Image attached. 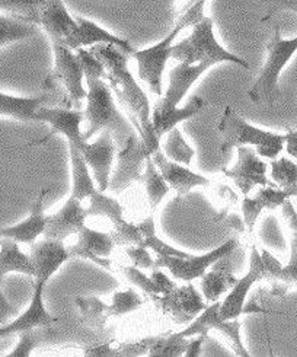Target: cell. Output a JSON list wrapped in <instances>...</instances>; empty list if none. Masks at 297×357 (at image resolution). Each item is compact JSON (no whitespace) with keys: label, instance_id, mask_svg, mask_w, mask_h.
I'll return each mask as SVG.
<instances>
[{"label":"cell","instance_id":"cell-13","mask_svg":"<svg viewBox=\"0 0 297 357\" xmlns=\"http://www.w3.org/2000/svg\"><path fill=\"white\" fill-rule=\"evenodd\" d=\"M85 120V111L82 109H69V108H53V107H41L37 111L36 121H43L52 126V132L45 135L41 140L31 142L28 146L34 144H43L50 137L54 135H61L68 139V143L75 144L77 149L86 143L84 139V133H82L80 126L84 124Z\"/></svg>","mask_w":297,"mask_h":357},{"label":"cell","instance_id":"cell-22","mask_svg":"<svg viewBox=\"0 0 297 357\" xmlns=\"http://www.w3.org/2000/svg\"><path fill=\"white\" fill-rule=\"evenodd\" d=\"M77 21V29L75 34L66 41L64 44L70 47L72 50H79V48H85V47H92V45H99V44H109L121 48L125 53L130 56H133L136 53L135 47L127 40L114 36L102 26H99L96 22L84 18V16H76Z\"/></svg>","mask_w":297,"mask_h":357},{"label":"cell","instance_id":"cell-37","mask_svg":"<svg viewBox=\"0 0 297 357\" xmlns=\"http://www.w3.org/2000/svg\"><path fill=\"white\" fill-rule=\"evenodd\" d=\"M148 340V356L158 357H178L185 356L188 344L191 342L190 337H181L178 333L168 337H155Z\"/></svg>","mask_w":297,"mask_h":357},{"label":"cell","instance_id":"cell-27","mask_svg":"<svg viewBox=\"0 0 297 357\" xmlns=\"http://www.w3.org/2000/svg\"><path fill=\"white\" fill-rule=\"evenodd\" d=\"M213 271L206 273L201 280V291L207 303L218 302L223 295H227L236 284L238 279L234 275L230 254L214 263Z\"/></svg>","mask_w":297,"mask_h":357},{"label":"cell","instance_id":"cell-42","mask_svg":"<svg viewBox=\"0 0 297 357\" xmlns=\"http://www.w3.org/2000/svg\"><path fill=\"white\" fill-rule=\"evenodd\" d=\"M144 301L136 294L135 290H117L112 296V302L109 305V317H123L130 312L137 311L143 306Z\"/></svg>","mask_w":297,"mask_h":357},{"label":"cell","instance_id":"cell-35","mask_svg":"<svg viewBox=\"0 0 297 357\" xmlns=\"http://www.w3.org/2000/svg\"><path fill=\"white\" fill-rule=\"evenodd\" d=\"M38 32L40 29L36 24L16 20L3 13L0 16V45H2V48L8 47L13 41L36 37Z\"/></svg>","mask_w":297,"mask_h":357},{"label":"cell","instance_id":"cell-45","mask_svg":"<svg viewBox=\"0 0 297 357\" xmlns=\"http://www.w3.org/2000/svg\"><path fill=\"white\" fill-rule=\"evenodd\" d=\"M259 2L267 5L268 8L267 15L264 16L261 22L270 21L277 12H282V10H291L297 13V0H259Z\"/></svg>","mask_w":297,"mask_h":357},{"label":"cell","instance_id":"cell-7","mask_svg":"<svg viewBox=\"0 0 297 357\" xmlns=\"http://www.w3.org/2000/svg\"><path fill=\"white\" fill-rule=\"evenodd\" d=\"M267 60L247 96L254 104L273 105L278 96V79L287 63L297 52V37L286 40L282 37L280 26L275 25L273 38L267 44Z\"/></svg>","mask_w":297,"mask_h":357},{"label":"cell","instance_id":"cell-46","mask_svg":"<svg viewBox=\"0 0 297 357\" xmlns=\"http://www.w3.org/2000/svg\"><path fill=\"white\" fill-rule=\"evenodd\" d=\"M206 340H207V335H197V338H192L185 351V357H200Z\"/></svg>","mask_w":297,"mask_h":357},{"label":"cell","instance_id":"cell-29","mask_svg":"<svg viewBox=\"0 0 297 357\" xmlns=\"http://www.w3.org/2000/svg\"><path fill=\"white\" fill-rule=\"evenodd\" d=\"M70 153V167H72V194L70 196L77 200H89L93 194L99 190L96 188V181L93 175H91V168L85 156L76 148L75 144L69 143Z\"/></svg>","mask_w":297,"mask_h":357},{"label":"cell","instance_id":"cell-11","mask_svg":"<svg viewBox=\"0 0 297 357\" xmlns=\"http://www.w3.org/2000/svg\"><path fill=\"white\" fill-rule=\"evenodd\" d=\"M282 215L287 220L290 228V259L283 266L278 259L267 250H261V255L266 264V280H273L280 284L278 290L284 291L290 286H297V213L290 199L282 206Z\"/></svg>","mask_w":297,"mask_h":357},{"label":"cell","instance_id":"cell-5","mask_svg":"<svg viewBox=\"0 0 297 357\" xmlns=\"http://www.w3.org/2000/svg\"><path fill=\"white\" fill-rule=\"evenodd\" d=\"M218 132L222 136L220 151L229 152L241 146H252L259 156L277 159L286 148V135L273 133L258 128L236 114L232 107H226L218 124Z\"/></svg>","mask_w":297,"mask_h":357},{"label":"cell","instance_id":"cell-30","mask_svg":"<svg viewBox=\"0 0 297 357\" xmlns=\"http://www.w3.org/2000/svg\"><path fill=\"white\" fill-rule=\"evenodd\" d=\"M120 270L130 283H133L140 290H143L153 302L159 296L169 294L172 289L176 287V284L169 278H167L162 271H158V270L152 274V278H147V275L143 274V271L139 270V267L136 266L135 267L120 266Z\"/></svg>","mask_w":297,"mask_h":357},{"label":"cell","instance_id":"cell-16","mask_svg":"<svg viewBox=\"0 0 297 357\" xmlns=\"http://www.w3.org/2000/svg\"><path fill=\"white\" fill-rule=\"evenodd\" d=\"M79 151L85 156L98 188L105 192L109 188V175L115 156L114 135L109 130H102L96 142H86Z\"/></svg>","mask_w":297,"mask_h":357},{"label":"cell","instance_id":"cell-9","mask_svg":"<svg viewBox=\"0 0 297 357\" xmlns=\"http://www.w3.org/2000/svg\"><path fill=\"white\" fill-rule=\"evenodd\" d=\"M148 156H152V153L136 130L124 143L123 148H120L117 156L119 164L111 176L109 190L114 194H121L133 183H142Z\"/></svg>","mask_w":297,"mask_h":357},{"label":"cell","instance_id":"cell-4","mask_svg":"<svg viewBox=\"0 0 297 357\" xmlns=\"http://www.w3.org/2000/svg\"><path fill=\"white\" fill-rule=\"evenodd\" d=\"M54 52V69L50 73L43 88L53 96L54 105L69 109H82L86 101L88 89L84 86L85 69L76 50L61 41H52Z\"/></svg>","mask_w":297,"mask_h":357},{"label":"cell","instance_id":"cell-43","mask_svg":"<svg viewBox=\"0 0 297 357\" xmlns=\"http://www.w3.org/2000/svg\"><path fill=\"white\" fill-rule=\"evenodd\" d=\"M40 328L29 330L21 333V338L18 344L8 354V357H28L31 356L32 350H34L40 344V337L44 334V331H38Z\"/></svg>","mask_w":297,"mask_h":357},{"label":"cell","instance_id":"cell-48","mask_svg":"<svg viewBox=\"0 0 297 357\" xmlns=\"http://www.w3.org/2000/svg\"><path fill=\"white\" fill-rule=\"evenodd\" d=\"M0 301H2V318H3V317H6L9 314V303H8V301H6L3 294H2V298H0Z\"/></svg>","mask_w":297,"mask_h":357},{"label":"cell","instance_id":"cell-3","mask_svg":"<svg viewBox=\"0 0 297 357\" xmlns=\"http://www.w3.org/2000/svg\"><path fill=\"white\" fill-rule=\"evenodd\" d=\"M86 107H85V132L84 139L91 140L98 132L109 130L115 142L123 148L128 137L136 132L135 126L127 120L114 101V95L105 76L99 73H86Z\"/></svg>","mask_w":297,"mask_h":357},{"label":"cell","instance_id":"cell-21","mask_svg":"<svg viewBox=\"0 0 297 357\" xmlns=\"http://www.w3.org/2000/svg\"><path fill=\"white\" fill-rule=\"evenodd\" d=\"M44 287L45 284L43 283H34V294H32V299L28 310L18 318H15L12 322H9L8 326H3L2 330H0V335L8 337L12 334H21L24 331L36 328L50 330L53 324L59 322V318L50 314L44 305Z\"/></svg>","mask_w":297,"mask_h":357},{"label":"cell","instance_id":"cell-33","mask_svg":"<svg viewBox=\"0 0 297 357\" xmlns=\"http://www.w3.org/2000/svg\"><path fill=\"white\" fill-rule=\"evenodd\" d=\"M48 0H0V9L12 18L40 26L41 13Z\"/></svg>","mask_w":297,"mask_h":357},{"label":"cell","instance_id":"cell-44","mask_svg":"<svg viewBox=\"0 0 297 357\" xmlns=\"http://www.w3.org/2000/svg\"><path fill=\"white\" fill-rule=\"evenodd\" d=\"M127 257L133 261V264L143 270H152L155 268V259L152 258L151 252L147 251L146 247L142 245H128L124 248Z\"/></svg>","mask_w":297,"mask_h":357},{"label":"cell","instance_id":"cell-10","mask_svg":"<svg viewBox=\"0 0 297 357\" xmlns=\"http://www.w3.org/2000/svg\"><path fill=\"white\" fill-rule=\"evenodd\" d=\"M181 31H183V28L175 25L169 32V36L165 37L162 41L148 48H143V50H136V53L131 56L137 61L139 77L144 80L158 96L163 95L162 77L168 60L172 57L171 53L174 41Z\"/></svg>","mask_w":297,"mask_h":357},{"label":"cell","instance_id":"cell-12","mask_svg":"<svg viewBox=\"0 0 297 357\" xmlns=\"http://www.w3.org/2000/svg\"><path fill=\"white\" fill-rule=\"evenodd\" d=\"M210 330H218L223 333L238 356L247 357V351L242 343L241 338V322L238 319H224L220 314V301L210 303L206 310L198 315L188 327L178 334L181 337H192V335H207Z\"/></svg>","mask_w":297,"mask_h":357},{"label":"cell","instance_id":"cell-40","mask_svg":"<svg viewBox=\"0 0 297 357\" xmlns=\"http://www.w3.org/2000/svg\"><path fill=\"white\" fill-rule=\"evenodd\" d=\"M76 306L84 319L95 327H104L109 317V305L96 298H76Z\"/></svg>","mask_w":297,"mask_h":357},{"label":"cell","instance_id":"cell-36","mask_svg":"<svg viewBox=\"0 0 297 357\" xmlns=\"http://www.w3.org/2000/svg\"><path fill=\"white\" fill-rule=\"evenodd\" d=\"M139 228L143 234V242H142V247L146 248H151L158 255H167V257H191L192 254L185 252L183 250H178L174 248L169 243L165 242L163 239H160L156 235V229H155V216L153 213L148 216L146 220H143L142 223H139Z\"/></svg>","mask_w":297,"mask_h":357},{"label":"cell","instance_id":"cell-18","mask_svg":"<svg viewBox=\"0 0 297 357\" xmlns=\"http://www.w3.org/2000/svg\"><path fill=\"white\" fill-rule=\"evenodd\" d=\"M117 245L112 234L101 232L88 226H84L77 234V241L75 245L69 247L72 257H79L91 259L92 263L96 266L112 270V261H111V254L114 251V247Z\"/></svg>","mask_w":297,"mask_h":357},{"label":"cell","instance_id":"cell-23","mask_svg":"<svg viewBox=\"0 0 297 357\" xmlns=\"http://www.w3.org/2000/svg\"><path fill=\"white\" fill-rule=\"evenodd\" d=\"M153 162L158 169L163 175L165 180L169 184L172 190L178 192L179 197H184L195 187H207L210 185V180L204 175L192 172L190 168L171 160L163 151H158L152 155Z\"/></svg>","mask_w":297,"mask_h":357},{"label":"cell","instance_id":"cell-19","mask_svg":"<svg viewBox=\"0 0 297 357\" xmlns=\"http://www.w3.org/2000/svg\"><path fill=\"white\" fill-rule=\"evenodd\" d=\"M88 210L84 202L75 197H69L56 213L47 216V226L44 236L48 239L66 241L72 235H77L84 228L88 218Z\"/></svg>","mask_w":297,"mask_h":357},{"label":"cell","instance_id":"cell-47","mask_svg":"<svg viewBox=\"0 0 297 357\" xmlns=\"http://www.w3.org/2000/svg\"><path fill=\"white\" fill-rule=\"evenodd\" d=\"M286 135V151L290 156L297 159V130H289Z\"/></svg>","mask_w":297,"mask_h":357},{"label":"cell","instance_id":"cell-6","mask_svg":"<svg viewBox=\"0 0 297 357\" xmlns=\"http://www.w3.org/2000/svg\"><path fill=\"white\" fill-rule=\"evenodd\" d=\"M172 59L179 63L198 64L208 61L211 64L219 63H234L243 69H251V64L241 59L239 56L227 52L224 47L220 45L216 36H214V24L208 16L192 26L191 36L174 44L172 47Z\"/></svg>","mask_w":297,"mask_h":357},{"label":"cell","instance_id":"cell-24","mask_svg":"<svg viewBox=\"0 0 297 357\" xmlns=\"http://www.w3.org/2000/svg\"><path fill=\"white\" fill-rule=\"evenodd\" d=\"M289 199V192L284 188H280L278 185L259 187V190L252 197L245 196L242 202V213L247 234L254 232L257 219L264 208L275 210L278 207H282Z\"/></svg>","mask_w":297,"mask_h":357},{"label":"cell","instance_id":"cell-25","mask_svg":"<svg viewBox=\"0 0 297 357\" xmlns=\"http://www.w3.org/2000/svg\"><path fill=\"white\" fill-rule=\"evenodd\" d=\"M40 26L52 41H68L77 29L76 16H72L63 0H48L40 18Z\"/></svg>","mask_w":297,"mask_h":357},{"label":"cell","instance_id":"cell-38","mask_svg":"<svg viewBox=\"0 0 297 357\" xmlns=\"http://www.w3.org/2000/svg\"><path fill=\"white\" fill-rule=\"evenodd\" d=\"M207 0H176L172 8L174 26L183 29L194 26L204 18V8Z\"/></svg>","mask_w":297,"mask_h":357},{"label":"cell","instance_id":"cell-1","mask_svg":"<svg viewBox=\"0 0 297 357\" xmlns=\"http://www.w3.org/2000/svg\"><path fill=\"white\" fill-rule=\"evenodd\" d=\"M89 52L104 64L105 80L109 84L112 92L117 96L121 108L125 111L131 124L143 139L151 153L160 151V139L158 137L152 124V109L147 95L136 82L133 75L128 70V57L121 48L99 44L92 45Z\"/></svg>","mask_w":297,"mask_h":357},{"label":"cell","instance_id":"cell-8","mask_svg":"<svg viewBox=\"0 0 297 357\" xmlns=\"http://www.w3.org/2000/svg\"><path fill=\"white\" fill-rule=\"evenodd\" d=\"M238 247L236 239H229L223 245L214 248L201 255L183 257H167L158 255L155 261V268H167L176 280L191 283L195 279H200L207 273V270L218 263L223 257L232 254Z\"/></svg>","mask_w":297,"mask_h":357},{"label":"cell","instance_id":"cell-49","mask_svg":"<svg viewBox=\"0 0 297 357\" xmlns=\"http://www.w3.org/2000/svg\"><path fill=\"white\" fill-rule=\"evenodd\" d=\"M286 191L289 192L290 197H297V185L290 187V188H286Z\"/></svg>","mask_w":297,"mask_h":357},{"label":"cell","instance_id":"cell-15","mask_svg":"<svg viewBox=\"0 0 297 357\" xmlns=\"http://www.w3.org/2000/svg\"><path fill=\"white\" fill-rule=\"evenodd\" d=\"M266 264H264L262 255L257 248L255 243L251 245V257H250V271H247L242 279H238L236 284L226 295L224 301L220 302V314L224 319H238L243 314V307L246 302V296L250 294L252 286L259 282L266 280Z\"/></svg>","mask_w":297,"mask_h":357},{"label":"cell","instance_id":"cell-28","mask_svg":"<svg viewBox=\"0 0 297 357\" xmlns=\"http://www.w3.org/2000/svg\"><path fill=\"white\" fill-rule=\"evenodd\" d=\"M54 104L53 96L44 93L34 98H21L9 93H0V114L2 117H10L21 121H36L37 111L45 104Z\"/></svg>","mask_w":297,"mask_h":357},{"label":"cell","instance_id":"cell-41","mask_svg":"<svg viewBox=\"0 0 297 357\" xmlns=\"http://www.w3.org/2000/svg\"><path fill=\"white\" fill-rule=\"evenodd\" d=\"M271 180L280 188L297 185V164L289 158H277L271 160Z\"/></svg>","mask_w":297,"mask_h":357},{"label":"cell","instance_id":"cell-20","mask_svg":"<svg viewBox=\"0 0 297 357\" xmlns=\"http://www.w3.org/2000/svg\"><path fill=\"white\" fill-rule=\"evenodd\" d=\"M29 255L36 267L34 283L43 284H47L50 278L54 275L69 258H72L69 248L64 247L63 241L48 238L32 243Z\"/></svg>","mask_w":297,"mask_h":357},{"label":"cell","instance_id":"cell-2","mask_svg":"<svg viewBox=\"0 0 297 357\" xmlns=\"http://www.w3.org/2000/svg\"><path fill=\"white\" fill-rule=\"evenodd\" d=\"M213 66L214 64L208 61L198 64L179 63L178 66L171 69L168 89L152 109V124L160 140L179 123L195 117L198 112L206 108V101L197 95L191 96L185 107L179 108L178 105L185 98V95L197 80Z\"/></svg>","mask_w":297,"mask_h":357},{"label":"cell","instance_id":"cell-34","mask_svg":"<svg viewBox=\"0 0 297 357\" xmlns=\"http://www.w3.org/2000/svg\"><path fill=\"white\" fill-rule=\"evenodd\" d=\"M160 149L171 160L183 165H190L195 155V151L187 143L183 133L179 132L178 126L169 130V132L162 137Z\"/></svg>","mask_w":297,"mask_h":357},{"label":"cell","instance_id":"cell-17","mask_svg":"<svg viewBox=\"0 0 297 357\" xmlns=\"http://www.w3.org/2000/svg\"><path fill=\"white\" fill-rule=\"evenodd\" d=\"M155 303H158L160 310L165 314H169L178 324L192 321L208 306L191 283L181 287L176 286L169 294L159 296Z\"/></svg>","mask_w":297,"mask_h":357},{"label":"cell","instance_id":"cell-32","mask_svg":"<svg viewBox=\"0 0 297 357\" xmlns=\"http://www.w3.org/2000/svg\"><path fill=\"white\" fill-rule=\"evenodd\" d=\"M142 183L146 188L148 206H151L152 213H155V210L162 203L165 196L169 192L171 187L167 183V180L163 178V175L160 174V171L158 169L152 156H148L146 160V168L143 172Z\"/></svg>","mask_w":297,"mask_h":357},{"label":"cell","instance_id":"cell-14","mask_svg":"<svg viewBox=\"0 0 297 357\" xmlns=\"http://www.w3.org/2000/svg\"><path fill=\"white\" fill-rule=\"evenodd\" d=\"M267 164L259 156L250 149V146H241L238 148V162L232 168H223L222 172L234 180L239 191L245 196L250 194L257 187H274V181L267 176Z\"/></svg>","mask_w":297,"mask_h":357},{"label":"cell","instance_id":"cell-31","mask_svg":"<svg viewBox=\"0 0 297 357\" xmlns=\"http://www.w3.org/2000/svg\"><path fill=\"white\" fill-rule=\"evenodd\" d=\"M20 242L10 238L2 236V250H0V275L2 279L9 273H21L26 274L29 278H36V267L32 263L31 255H26L21 251Z\"/></svg>","mask_w":297,"mask_h":357},{"label":"cell","instance_id":"cell-26","mask_svg":"<svg viewBox=\"0 0 297 357\" xmlns=\"http://www.w3.org/2000/svg\"><path fill=\"white\" fill-rule=\"evenodd\" d=\"M48 190H41L38 199L31 207L29 216L12 226H5L0 231V235L3 238H10L20 243H32L37 242L40 235H44L45 226H47V215L44 213V199L47 196Z\"/></svg>","mask_w":297,"mask_h":357},{"label":"cell","instance_id":"cell-39","mask_svg":"<svg viewBox=\"0 0 297 357\" xmlns=\"http://www.w3.org/2000/svg\"><path fill=\"white\" fill-rule=\"evenodd\" d=\"M89 216H104L108 218L112 225H117L123 220V206L112 197H108L104 191L98 190L92 197H89V204L86 207Z\"/></svg>","mask_w":297,"mask_h":357}]
</instances>
